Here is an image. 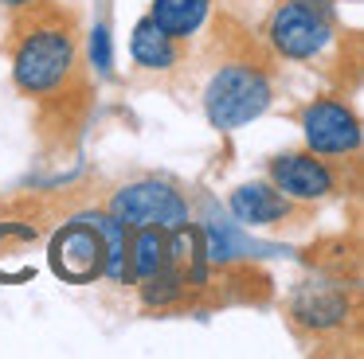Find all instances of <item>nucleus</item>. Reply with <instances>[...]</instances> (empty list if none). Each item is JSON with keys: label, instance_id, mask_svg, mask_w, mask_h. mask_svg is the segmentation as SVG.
Wrapping results in <instances>:
<instances>
[{"label": "nucleus", "instance_id": "nucleus-1", "mask_svg": "<svg viewBox=\"0 0 364 359\" xmlns=\"http://www.w3.org/2000/svg\"><path fill=\"white\" fill-rule=\"evenodd\" d=\"M75 70V35L63 23H36L20 35L12 55V74L24 94H51Z\"/></svg>", "mask_w": 364, "mask_h": 359}, {"label": "nucleus", "instance_id": "nucleus-9", "mask_svg": "<svg viewBox=\"0 0 364 359\" xmlns=\"http://www.w3.org/2000/svg\"><path fill=\"white\" fill-rule=\"evenodd\" d=\"M290 312H294V320H298V324L321 332V328H333V324H341V320H345L348 301L337 293V289H329V285H301L298 293H294Z\"/></svg>", "mask_w": 364, "mask_h": 359}, {"label": "nucleus", "instance_id": "nucleus-6", "mask_svg": "<svg viewBox=\"0 0 364 359\" xmlns=\"http://www.w3.org/2000/svg\"><path fill=\"white\" fill-rule=\"evenodd\" d=\"M301 129H306V145L317 156H345L360 148V121L356 114L337 98H321L301 114Z\"/></svg>", "mask_w": 364, "mask_h": 359}, {"label": "nucleus", "instance_id": "nucleus-11", "mask_svg": "<svg viewBox=\"0 0 364 359\" xmlns=\"http://www.w3.org/2000/svg\"><path fill=\"white\" fill-rule=\"evenodd\" d=\"M173 265V246H168V231L157 226H141V231L129 238V277H149V273Z\"/></svg>", "mask_w": 364, "mask_h": 359}, {"label": "nucleus", "instance_id": "nucleus-5", "mask_svg": "<svg viewBox=\"0 0 364 359\" xmlns=\"http://www.w3.org/2000/svg\"><path fill=\"white\" fill-rule=\"evenodd\" d=\"M51 270L63 281H75V285H87V281L106 273V242L87 215L75 219L71 226H63L55 234V242H51Z\"/></svg>", "mask_w": 364, "mask_h": 359}, {"label": "nucleus", "instance_id": "nucleus-17", "mask_svg": "<svg viewBox=\"0 0 364 359\" xmlns=\"http://www.w3.org/2000/svg\"><path fill=\"white\" fill-rule=\"evenodd\" d=\"M0 4H28V0H0Z\"/></svg>", "mask_w": 364, "mask_h": 359}, {"label": "nucleus", "instance_id": "nucleus-15", "mask_svg": "<svg viewBox=\"0 0 364 359\" xmlns=\"http://www.w3.org/2000/svg\"><path fill=\"white\" fill-rule=\"evenodd\" d=\"M181 293H184V277H181V273H173V265H165V270L141 277V297L149 304H173Z\"/></svg>", "mask_w": 364, "mask_h": 359}, {"label": "nucleus", "instance_id": "nucleus-13", "mask_svg": "<svg viewBox=\"0 0 364 359\" xmlns=\"http://www.w3.org/2000/svg\"><path fill=\"white\" fill-rule=\"evenodd\" d=\"M95 223V231L106 242V277L126 281L129 277V226L114 215H87Z\"/></svg>", "mask_w": 364, "mask_h": 359}, {"label": "nucleus", "instance_id": "nucleus-4", "mask_svg": "<svg viewBox=\"0 0 364 359\" xmlns=\"http://www.w3.org/2000/svg\"><path fill=\"white\" fill-rule=\"evenodd\" d=\"M329 39V8L317 4V0H286L270 20V43L286 59H314Z\"/></svg>", "mask_w": 364, "mask_h": 359}, {"label": "nucleus", "instance_id": "nucleus-12", "mask_svg": "<svg viewBox=\"0 0 364 359\" xmlns=\"http://www.w3.org/2000/svg\"><path fill=\"white\" fill-rule=\"evenodd\" d=\"M208 4H212V0H153L149 20L157 23L165 35L184 39V35H192V31L204 23Z\"/></svg>", "mask_w": 364, "mask_h": 359}, {"label": "nucleus", "instance_id": "nucleus-3", "mask_svg": "<svg viewBox=\"0 0 364 359\" xmlns=\"http://www.w3.org/2000/svg\"><path fill=\"white\" fill-rule=\"evenodd\" d=\"M110 215L122 219L129 231H141V226L181 231V226H188V203H184L181 192H173L168 184L141 180V184H129L114 195Z\"/></svg>", "mask_w": 364, "mask_h": 359}, {"label": "nucleus", "instance_id": "nucleus-7", "mask_svg": "<svg viewBox=\"0 0 364 359\" xmlns=\"http://www.w3.org/2000/svg\"><path fill=\"white\" fill-rule=\"evenodd\" d=\"M270 180L286 199H325L337 192V176L317 153H286L270 160Z\"/></svg>", "mask_w": 364, "mask_h": 359}, {"label": "nucleus", "instance_id": "nucleus-16", "mask_svg": "<svg viewBox=\"0 0 364 359\" xmlns=\"http://www.w3.org/2000/svg\"><path fill=\"white\" fill-rule=\"evenodd\" d=\"M90 62H95L102 74H110V31L106 28H95V35H90Z\"/></svg>", "mask_w": 364, "mask_h": 359}, {"label": "nucleus", "instance_id": "nucleus-14", "mask_svg": "<svg viewBox=\"0 0 364 359\" xmlns=\"http://www.w3.org/2000/svg\"><path fill=\"white\" fill-rule=\"evenodd\" d=\"M204 238H208L204 254L212 258V262H231V258L255 254V242H247V234H239L235 226H228V223H212L204 231Z\"/></svg>", "mask_w": 364, "mask_h": 359}, {"label": "nucleus", "instance_id": "nucleus-10", "mask_svg": "<svg viewBox=\"0 0 364 359\" xmlns=\"http://www.w3.org/2000/svg\"><path fill=\"white\" fill-rule=\"evenodd\" d=\"M129 55H134V62H141L145 70H168L181 51H176V39L165 35V31L145 16L134 28V35H129Z\"/></svg>", "mask_w": 364, "mask_h": 359}, {"label": "nucleus", "instance_id": "nucleus-8", "mask_svg": "<svg viewBox=\"0 0 364 359\" xmlns=\"http://www.w3.org/2000/svg\"><path fill=\"white\" fill-rule=\"evenodd\" d=\"M231 211L247 226H274L290 215V199L270 184H243L231 192Z\"/></svg>", "mask_w": 364, "mask_h": 359}, {"label": "nucleus", "instance_id": "nucleus-2", "mask_svg": "<svg viewBox=\"0 0 364 359\" xmlns=\"http://www.w3.org/2000/svg\"><path fill=\"white\" fill-rule=\"evenodd\" d=\"M267 106H270V74L259 62L247 59L220 67L204 90V114L223 133L255 121Z\"/></svg>", "mask_w": 364, "mask_h": 359}]
</instances>
